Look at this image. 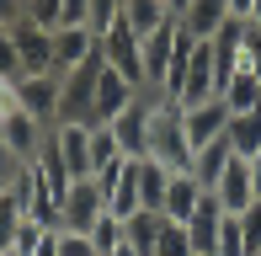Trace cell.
<instances>
[{
	"instance_id": "obj_1",
	"label": "cell",
	"mask_w": 261,
	"mask_h": 256,
	"mask_svg": "<svg viewBox=\"0 0 261 256\" xmlns=\"http://www.w3.org/2000/svg\"><path fill=\"white\" fill-rule=\"evenodd\" d=\"M144 160H155L165 171H192V144L181 128V107L176 101H149V139H144Z\"/></svg>"
},
{
	"instance_id": "obj_2",
	"label": "cell",
	"mask_w": 261,
	"mask_h": 256,
	"mask_svg": "<svg viewBox=\"0 0 261 256\" xmlns=\"http://www.w3.org/2000/svg\"><path fill=\"white\" fill-rule=\"evenodd\" d=\"M101 219H107V192L96 187V176L69 182L64 203H59V229H80V235H91Z\"/></svg>"
},
{
	"instance_id": "obj_3",
	"label": "cell",
	"mask_w": 261,
	"mask_h": 256,
	"mask_svg": "<svg viewBox=\"0 0 261 256\" xmlns=\"http://www.w3.org/2000/svg\"><path fill=\"white\" fill-rule=\"evenodd\" d=\"M101 59H107V69H112V75H123L134 91H144V43L134 38V27H128L123 16H117L112 32L101 38Z\"/></svg>"
},
{
	"instance_id": "obj_4",
	"label": "cell",
	"mask_w": 261,
	"mask_h": 256,
	"mask_svg": "<svg viewBox=\"0 0 261 256\" xmlns=\"http://www.w3.org/2000/svg\"><path fill=\"white\" fill-rule=\"evenodd\" d=\"M11 38H16V64H21V75H54V32H48V27L16 21Z\"/></svg>"
},
{
	"instance_id": "obj_5",
	"label": "cell",
	"mask_w": 261,
	"mask_h": 256,
	"mask_svg": "<svg viewBox=\"0 0 261 256\" xmlns=\"http://www.w3.org/2000/svg\"><path fill=\"white\" fill-rule=\"evenodd\" d=\"M149 101H155V96L144 91V96H134V107H128V112H117V118L107 123V128H112V139H117V149H123V160H144V139H149Z\"/></svg>"
},
{
	"instance_id": "obj_6",
	"label": "cell",
	"mask_w": 261,
	"mask_h": 256,
	"mask_svg": "<svg viewBox=\"0 0 261 256\" xmlns=\"http://www.w3.org/2000/svg\"><path fill=\"white\" fill-rule=\"evenodd\" d=\"M0 144H6L21 166H32V160L43 155V144H48V123L27 118V112H11V118L0 123Z\"/></svg>"
},
{
	"instance_id": "obj_7",
	"label": "cell",
	"mask_w": 261,
	"mask_h": 256,
	"mask_svg": "<svg viewBox=\"0 0 261 256\" xmlns=\"http://www.w3.org/2000/svg\"><path fill=\"white\" fill-rule=\"evenodd\" d=\"M48 139H54L59 160H64V171H69L75 182L91 176V123H54Z\"/></svg>"
},
{
	"instance_id": "obj_8",
	"label": "cell",
	"mask_w": 261,
	"mask_h": 256,
	"mask_svg": "<svg viewBox=\"0 0 261 256\" xmlns=\"http://www.w3.org/2000/svg\"><path fill=\"white\" fill-rule=\"evenodd\" d=\"M16 101H21L27 118L54 128L59 123V75H21L16 80Z\"/></svg>"
},
{
	"instance_id": "obj_9",
	"label": "cell",
	"mask_w": 261,
	"mask_h": 256,
	"mask_svg": "<svg viewBox=\"0 0 261 256\" xmlns=\"http://www.w3.org/2000/svg\"><path fill=\"white\" fill-rule=\"evenodd\" d=\"M134 96H144V91H134L123 75L101 69V80H96V101H91V128H107L117 112H128V107H134Z\"/></svg>"
},
{
	"instance_id": "obj_10",
	"label": "cell",
	"mask_w": 261,
	"mask_h": 256,
	"mask_svg": "<svg viewBox=\"0 0 261 256\" xmlns=\"http://www.w3.org/2000/svg\"><path fill=\"white\" fill-rule=\"evenodd\" d=\"M208 197H219V208L224 214H245V208L256 203V187H251V160H229L224 166V176L213 182V192Z\"/></svg>"
},
{
	"instance_id": "obj_11",
	"label": "cell",
	"mask_w": 261,
	"mask_h": 256,
	"mask_svg": "<svg viewBox=\"0 0 261 256\" xmlns=\"http://www.w3.org/2000/svg\"><path fill=\"white\" fill-rule=\"evenodd\" d=\"M96 48H101V38H96L91 27H59V32H54V75L80 69Z\"/></svg>"
},
{
	"instance_id": "obj_12",
	"label": "cell",
	"mask_w": 261,
	"mask_h": 256,
	"mask_svg": "<svg viewBox=\"0 0 261 256\" xmlns=\"http://www.w3.org/2000/svg\"><path fill=\"white\" fill-rule=\"evenodd\" d=\"M181 128H187V144H192V155H197L203 144L224 139V128H229V112H224V101L213 96V101H203V107H187V112H181Z\"/></svg>"
},
{
	"instance_id": "obj_13",
	"label": "cell",
	"mask_w": 261,
	"mask_h": 256,
	"mask_svg": "<svg viewBox=\"0 0 261 256\" xmlns=\"http://www.w3.org/2000/svg\"><path fill=\"white\" fill-rule=\"evenodd\" d=\"M219 224H224L219 197H203V203H197V214L187 219V240H192V256H213V246H219Z\"/></svg>"
},
{
	"instance_id": "obj_14",
	"label": "cell",
	"mask_w": 261,
	"mask_h": 256,
	"mask_svg": "<svg viewBox=\"0 0 261 256\" xmlns=\"http://www.w3.org/2000/svg\"><path fill=\"white\" fill-rule=\"evenodd\" d=\"M203 187L192 182V171H176L171 176V192H165V208H160V219H171V224H187V219L197 214V203H203Z\"/></svg>"
},
{
	"instance_id": "obj_15",
	"label": "cell",
	"mask_w": 261,
	"mask_h": 256,
	"mask_svg": "<svg viewBox=\"0 0 261 256\" xmlns=\"http://www.w3.org/2000/svg\"><path fill=\"white\" fill-rule=\"evenodd\" d=\"M123 21L134 27V38L144 43V38H155V32L171 27V6H160V0H123Z\"/></svg>"
},
{
	"instance_id": "obj_16",
	"label": "cell",
	"mask_w": 261,
	"mask_h": 256,
	"mask_svg": "<svg viewBox=\"0 0 261 256\" xmlns=\"http://www.w3.org/2000/svg\"><path fill=\"white\" fill-rule=\"evenodd\" d=\"M171 48H176V21L165 32H155V38H144V91L155 96L160 80H165V64H171Z\"/></svg>"
},
{
	"instance_id": "obj_17",
	"label": "cell",
	"mask_w": 261,
	"mask_h": 256,
	"mask_svg": "<svg viewBox=\"0 0 261 256\" xmlns=\"http://www.w3.org/2000/svg\"><path fill=\"white\" fill-rule=\"evenodd\" d=\"M134 166H139V208H144V214H160V208H165V192H171V176H176V171L155 166V160H134Z\"/></svg>"
},
{
	"instance_id": "obj_18",
	"label": "cell",
	"mask_w": 261,
	"mask_h": 256,
	"mask_svg": "<svg viewBox=\"0 0 261 256\" xmlns=\"http://www.w3.org/2000/svg\"><path fill=\"white\" fill-rule=\"evenodd\" d=\"M229 160H234L229 139H213V144H203V149L192 155V182H197L203 192H213V182L224 176V166H229Z\"/></svg>"
},
{
	"instance_id": "obj_19",
	"label": "cell",
	"mask_w": 261,
	"mask_h": 256,
	"mask_svg": "<svg viewBox=\"0 0 261 256\" xmlns=\"http://www.w3.org/2000/svg\"><path fill=\"white\" fill-rule=\"evenodd\" d=\"M224 139H229L234 160H256L261 155V112H240V118H229Z\"/></svg>"
},
{
	"instance_id": "obj_20",
	"label": "cell",
	"mask_w": 261,
	"mask_h": 256,
	"mask_svg": "<svg viewBox=\"0 0 261 256\" xmlns=\"http://www.w3.org/2000/svg\"><path fill=\"white\" fill-rule=\"evenodd\" d=\"M219 101H224V112H229V118H240V112H261V80L240 69V75L219 91Z\"/></svg>"
},
{
	"instance_id": "obj_21",
	"label": "cell",
	"mask_w": 261,
	"mask_h": 256,
	"mask_svg": "<svg viewBox=\"0 0 261 256\" xmlns=\"http://www.w3.org/2000/svg\"><path fill=\"white\" fill-rule=\"evenodd\" d=\"M160 224H165L160 214H144V208H139V214H134V219H128V224H123V235H128V246H134L139 256H155V240H160Z\"/></svg>"
},
{
	"instance_id": "obj_22",
	"label": "cell",
	"mask_w": 261,
	"mask_h": 256,
	"mask_svg": "<svg viewBox=\"0 0 261 256\" xmlns=\"http://www.w3.org/2000/svg\"><path fill=\"white\" fill-rule=\"evenodd\" d=\"M117 166H123V149H117L112 128H91V176H107Z\"/></svg>"
},
{
	"instance_id": "obj_23",
	"label": "cell",
	"mask_w": 261,
	"mask_h": 256,
	"mask_svg": "<svg viewBox=\"0 0 261 256\" xmlns=\"http://www.w3.org/2000/svg\"><path fill=\"white\" fill-rule=\"evenodd\" d=\"M21 219H27V203H21V187L0 192V251H11V240H16Z\"/></svg>"
},
{
	"instance_id": "obj_24",
	"label": "cell",
	"mask_w": 261,
	"mask_h": 256,
	"mask_svg": "<svg viewBox=\"0 0 261 256\" xmlns=\"http://www.w3.org/2000/svg\"><path fill=\"white\" fill-rule=\"evenodd\" d=\"M155 256H192V240H187V224H160V240H155Z\"/></svg>"
},
{
	"instance_id": "obj_25",
	"label": "cell",
	"mask_w": 261,
	"mask_h": 256,
	"mask_svg": "<svg viewBox=\"0 0 261 256\" xmlns=\"http://www.w3.org/2000/svg\"><path fill=\"white\" fill-rule=\"evenodd\" d=\"M213 256H251V251H245V235H240V219H234V214H224V224H219V246H213Z\"/></svg>"
},
{
	"instance_id": "obj_26",
	"label": "cell",
	"mask_w": 261,
	"mask_h": 256,
	"mask_svg": "<svg viewBox=\"0 0 261 256\" xmlns=\"http://www.w3.org/2000/svg\"><path fill=\"white\" fill-rule=\"evenodd\" d=\"M240 69L261 80V27H245L240 32ZM240 69H234V75H240Z\"/></svg>"
},
{
	"instance_id": "obj_27",
	"label": "cell",
	"mask_w": 261,
	"mask_h": 256,
	"mask_svg": "<svg viewBox=\"0 0 261 256\" xmlns=\"http://www.w3.org/2000/svg\"><path fill=\"white\" fill-rule=\"evenodd\" d=\"M123 240H128V235H123V219H112V214H107V219H101V224H96V229H91V246H96L101 256H112L117 246H123Z\"/></svg>"
},
{
	"instance_id": "obj_28",
	"label": "cell",
	"mask_w": 261,
	"mask_h": 256,
	"mask_svg": "<svg viewBox=\"0 0 261 256\" xmlns=\"http://www.w3.org/2000/svg\"><path fill=\"white\" fill-rule=\"evenodd\" d=\"M234 219H240V235H245V251H251V256H261V197H256L251 208H245V214H234Z\"/></svg>"
},
{
	"instance_id": "obj_29",
	"label": "cell",
	"mask_w": 261,
	"mask_h": 256,
	"mask_svg": "<svg viewBox=\"0 0 261 256\" xmlns=\"http://www.w3.org/2000/svg\"><path fill=\"white\" fill-rule=\"evenodd\" d=\"M117 16H123V0H91V32H96V38L112 32Z\"/></svg>"
},
{
	"instance_id": "obj_30",
	"label": "cell",
	"mask_w": 261,
	"mask_h": 256,
	"mask_svg": "<svg viewBox=\"0 0 261 256\" xmlns=\"http://www.w3.org/2000/svg\"><path fill=\"white\" fill-rule=\"evenodd\" d=\"M59 11H64V0H27V21L32 27H59Z\"/></svg>"
},
{
	"instance_id": "obj_31",
	"label": "cell",
	"mask_w": 261,
	"mask_h": 256,
	"mask_svg": "<svg viewBox=\"0 0 261 256\" xmlns=\"http://www.w3.org/2000/svg\"><path fill=\"white\" fill-rule=\"evenodd\" d=\"M0 80H21V64H16V38H11V27H0Z\"/></svg>"
},
{
	"instance_id": "obj_32",
	"label": "cell",
	"mask_w": 261,
	"mask_h": 256,
	"mask_svg": "<svg viewBox=\"0 0 261 256\" xmlns=\"http://www.w3.org/2000/svg\"><path fill=\"white\" fill-rule=\"evenodd\" d=\"M59 256H101L91 246V235H80V229H59Z\"/></svg>"
},
{
	"instance_id": "obj_33",
	"label": "cell",
	"mask_w": 261,
	"mask_h": 256,
	"mask_svg": "<svg viewBox=\"0 0 261 256\" xmlns=\"http://www.w3.org/2000/svg\"><path fill=\"white\" fill-rule=\"evenodd\" d=\"M21 171H27V166H21V160L11 155L6 144H0V192H11V187H16V182H21Z\"/></svg>"
},
{
	"instance_id": "obj_34",
	"label": "cell",
	"mask_w": 261,
	"mask_h": 256,
	"mask_svg": "<svg viewBox=\"0 0 261 256\" xmlns=\"http://www.w3.org/2000/svg\"><path fill=\"white\" fill-rule=\"evenodd\" d=\"M27 21V0H0V27H16Z\"/></svg>"
},
{
	"instance_id": "obj_35",
	"label": "cell",
	"mask_w": 261,
	"mask_h": 256,
	"mask_svg": "<svg viewBox=\"0 0 261 256\" xmlns=\"http://www.w3.org/2000/svg\"><path fill=\"white\" fill-rule=\"evenodd\" d=\"M27 256H59V229H43V235H38V246H32Z\"/></svg>"
},
{
	"instance_id": "obj_36",
	"label": "cell",
	"mask_w": 261,
	"mask_h": 256,
	"mask_svg": "<svg viewBox=\"0 0 261 256\" xmlns=\"http://www.w3.org/2000/svg\"><path fill=\"white\" fill-rule=\"evenodd\" d=\"M224 6H229V21H251V6H256V0H224Z\"/></svg>"
},
{
	"instance_id": "obj_37",
	"label": "cell",
	"mask_w": 261,
	"mask_h": 256,
	"mask_svg": "<svg viewBox=\"0 0 261 256\" xmlns=\"http://www.w3.org/2000/svg\"><path fill=\"white\" fill-rule=\"evenodd\" d=\"M251 187H256V197H261V155L251 160Z\"/></svg>"
},
{
	"instance_id": "obj_38",
	"label": "cell",
	"mask_w": 261,
	"mask_h": 256,
	"mask_svg": "<svg viewBox=\"0 0 261 256\" xmlns=\"http://www.w3.org/2000/svg\"><path fill=\"white\" fill-rule=\"evenodd\" d=\"M160 6H171V16H181V11L192 6V0H160Z\"/></svg>"
},
{
	"instance_id": "obj_39",
	"label": "cell",
	"mask_w": 261,
	"mask_h": 256,
	"mask_svg": "<svg viewBox=\"0 0 261 256\" xmlns=\"http://www.w3.org/2000/svg\"><path fill=\"white\" fill-rule=\"evenodd\" d=\"M245 27H261V0L251 6V21H245Z\"/></svg>"
},
{
	"instance_id": "obj_40",
	"label": "cell",
	"mask_w": 261,
	"mask_h": 256,
	"mask_svg": "<svg viewBox=\"0 0 261 256\" xmlns=\"http://www.w3.org/2000/svg\"><path fill=\"white\" fill-rule=\"evenodd\" d=\"M112 256H139V251H134V246H128V240H123V246H117V251H112Z\"/></svg>"
},
{
	"instance_id": "obj_41",
	"label": "cell",
	"mask_w": 261,
	"mask_h": 256,
	"mask_svg": "<svg viewBox=\"0 0 261 256\" xmlns=\"http://www.w3.org/2000/svg\"><path fill=\"white\" fill-rule=\"evenodd\" d=\"M0 256H16V251H0Z\"/></svg>"
}]
</instances>
